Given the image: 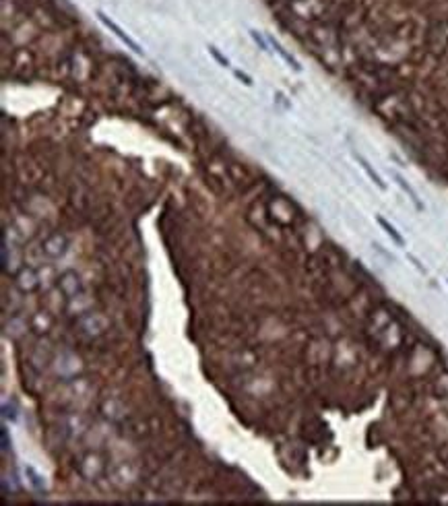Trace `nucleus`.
Listing matches in <instances>:
<instances>
[{
    "label": "nucleus",
    "instance_id": "obj_10",
    "mask_svg": "<svg viewBox=\"0 0 448 506\" xmlns=\"http://www.w3.org/2000/svg\"><path fill=\"white\" fill-rule=\"evenodd\" d=\"M409 261H411V263H413V265H415V269H417V271H419V273H423V275H426V273H428V271H426V269H423V267H421V263H419V261H417V259H415V257H411V255H409Z\"/></svg>",
    "mask_w": 448,
    "mask_h": 506
},
{
    "label": "nucleus",
    "instance_id": "obj_3",
    "mask_svg": "<svg viewBox=\"0 0 448 506\" xmlns=\"http://www.w3.org/2000/svg\"><path fill=\"white\" fill-rule=\"evenodd\" d=\"M392 178H394V182H396V184H399V186H401V188H403V190L407 192V196L411 198V202L415 205V209H417V211H423V202L419 200L417 192H415V190H413V188H411V186L407 184V180H405V178H403L401 174H396V172H392Z\"/></svg>",
    "mask_w": 448,
    "mask_h": 506
},
{
    "label": "nucleus",
    "instance_id": "obj_1",
    "mask_svg": "<svg viewBox=\"0 0 448 506\" xmlns=\"http://www.w3.org/2000/svg\"><path fill=\"white\" fill-rule=\"evenodd\" d=\"M97 19L102 21V23H104V25H106V27H108V29H110V31H112V33H114V35H116V37H118V39H120L122 43H126V45H128V48L132 50L134 54H145V52H143V48H140V45H138V43H136V41H134V39H132V37H130L128 33H124V31H122V29H120V27H118V25H116V23H114V21H112L110 17H106V15L102 13V11H97Z\"/></svg>",
    "mask_w": 448,
    "mask_h": 506
},
{
    "label": "nucleus",
    "instance_id": "obj_12",
    "mask_svg": "<svg viewBox=\"0 0 448 506\" xmlns=\"http://www.w3.org/2000/svg\"><path fill=\"white\" fill-rule=\"evenodd\" d=\"M446 283H448V279H446Z\"/></svg>",
    "mask_w": 448,
    "mask_h": 506
},
{
    "label": "nucleus",
    "instance_id": "obj_5",
    "mask_svg": "<svg viewBox=\"0 0 448 506\" xmlns=\"http://www.w3.org/2000/svg\"><path fill=\"white\" fill-rule=\"evenodd\" d=\"M269 43H271V45L275 48V52H277V54H279V56H281V58H283V60H285V62H287V64H289V66H291L293 71H297V73L302 71L300 62H297V60H295V58H293L291 54H287V52H285V48H283V45H281V43H279V41H277L275 37H269Z\"/></svg>",
    "mask_w": 448,
    "mask_h": 506
},
{
    "label": "nucleus",
    "instance_id": "obj_2",
    "mask_svg": "<svg viewBox=\"0 0 448 506\" xmlns=\"http://www.w3.org/2000/svg\"><path fill=\"white\" fill-rule=\"evenodd\" d=\"M353 157H356V162H358V164L362 166V170H364V172L368 174V178H370V180H372V182H374V184H376V186H378L380 190H386V184H384V182H382V178H380V176L376 174V170H374V168L370 166V162H368V159H366L364 155H360V153H353Z\"/></svg>",
    "mask_w": 448,
    "mask_h": 506
},
{
    "label": "nucleus",
    "instance_id": "obj_7",
    "mask_svg": "<svg viewBox=\"0 0 448 506\" xmlns=\"http://www.w3.org/2000/svg\"><path fill=\"white\" fill-rule=\"evenodd\" d=\"M209 54H211V56H213V58H215V60H217V62H219L221 66H225V68L229 66V60H227V58H225V56H223V54L219 52V50H217L215 45H209Z\"/></svg>",
    "mask_w": 448,
    "mask_h": 506
},
{
    "label": "nucleus",
    "instance_id": "obj_9",
    "mask_svg": "<svg viewBox=\"0 0 448 506\" xmlns=\"http://www.w3.org/2000/svg\"><path fill=\"white\" fill-rule=\"evenodd\" d=\"M233 75H235V77H238L240 81H244V85H248V87H250V85H252V79H250V77H248L246 73H242V71H233Z\"/></svg>",
    "mask_w": 448,
    "mask_h": 506
},
{
    "label": "nucleus",
    "instance_id": "obj_11",
    "mask_svg": "<svg viewBox=\"0 0 448 506\" xmlns=\"http://www.w3.org/2000/svg\"><path fill=\"white\" fill-rule=\"evenodd\" d=\"M3 448L9 450V432H7V428H3Z\"/></svg>",
    "mask_w": 448,
    "mask_h": 506
},
{
    "label": "nucleus",
    "instance_id": "obj_4",
    "mask_svg": "<svg viewBox=\"0 0 448 506\" xmlns=\"http://www.w3.org/2000/svg\"><path fill=\"white\" fill-rule=\"evenodd\" d=\"M376 221H378V225H380V227H382V229H384V232H386V234L390 236V240H392V242H394L396 246L405 248V238H403V236H401L399 232H396V227H394L392 223H388V221H386V219H384L382 215H376Z\"/></svg>",
    "mask_w": 448,
    "mask_h": 506
},
{
    "label": "nucleus",
    "instance_id": "obj_8",
    "mask_svg": "<svg viewBox=\"0 0 448 506\" xmlns=\"http://www.w3.org/2000/svg\"><path fill=\"white\" fill-rule=\"evenodd\" d=\"M250 35H252V39H254V41H256V43L261 45V50H265V52H269V43H267V41H265V39H263V37H261V35L256 33V31H250Z\"/></svg>",
    "mask_w": 448,
    "mask_h": 506
},
{
    "label": "nucleus",
    "instance_id": "obj_6",
    "mask_svg": "<svg viewBox=\"0 0 448 506\" xmlns=\"http://www.w3.org/2000/svg\"><path fill=\"white\" fill-rule=\"evenodd\" d=\"M25 475L29 477V481H31V486L35 488V490H43V481H41V475L33 469V467H29V465H25Z\"/></svg>",
    "mask_w": 448,
    "mask_h": 506
}]
</instances>
